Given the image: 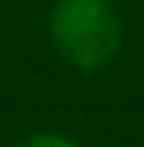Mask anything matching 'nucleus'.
<instances>
[{"instance_id":"f257e3e1","label":"nucleus","mask_w":144,"mask_h":147,"mask_svg":"<svg viewBox=\"0 0 144 147\" xmlns=\"http://www.w3.org/2000/svg\"><path fill=\"white\" fill-rule=\"evenodd\" d=\"M48 34L72 69L100 72L124 48V21L113 0H55Z\"/></svg>"},{"instance_id":"f03ea898","label":"nucleus","mask_w":144,"mask_h":147,"mask_svg":"<svg viewBox=\"0 0 144 147\" xmlns=\"http://www.w3.org/2000/svg\"><path fill=\"white\" fill-rule=\"evenodd\" d=\"M17 147H82V144L62 130H35L24 140H17Z\"/></svg>"}]
</instances>
